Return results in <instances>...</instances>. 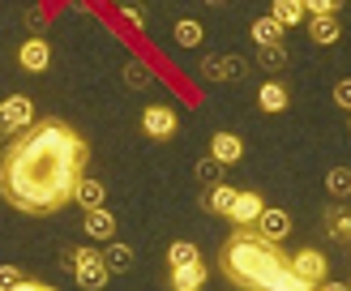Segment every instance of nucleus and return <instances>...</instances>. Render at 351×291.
I'll list each match as a JSON object with an SVG mask.
<instances>
[{
  "mask_svg": "<svg viewBox=\"0 0 351 291\" xmlns=\"http://www.w3.org/2000/svg\"><path fill=\"white\" fill-rule=\"evenodd\" d=\"M103 197H108V188H103V180H90V176H86L82 184H77V205H82V210L86 214H90V210H103Z\"/></svg>",
  "mask_w": 351,
  "mask_h": 291,
  "instance_id": "obj_14",
  "label": "nucleus"
},
{
  "mask_svg": "<svg viewBox=\"0 0 351 291\" xmlns=\"http://www.w3.org/2000/svg\"><path fill=\"white\" fill-rule=\"evenodd\" d=\"M86 236H90V240H112V236H116V218H112L108 205L86 214Z\"/></svg>",
  "mask_w": 351,
  "mask_h": 291,
  "instance_id": "obj_17",
  "label": "nucleus"
},
{
  "mask_svg": "<svg viewBox=\"0 0 351 291\" xmlns=\"http://www.w3.org/2000/svg\"><path fill=\"white\" fill-rule=\"evenodd\" d=\"M125 86H129V90H150V86H154V73H150L142 60H129V64H125Z\"/></svg>",
  "mask_w": 351,
  "mask_h": 291,
  "instance_id": "obj_23",
  "label": "nucleus"
},
{
  "mask_svg": "<svg viewBox=\"0 0 351 291\" xmlns=\"http://www.w3.org/2000/svg\"><path fill=\"white\" fill-rule=\"evenodd\" d=\"M257 107H261V112H283V107H287V90H283L278 81H266V86L257 90Z\"/></svg>",
  "mask_w": 351,
  "mask_h": 291,
  "instance_id": "obj_18",
  "label": "nucleus"
},
{
  "mask_svg": "<svg viewBox=\"0 0 351 291\" xmlns=\"http://www.w3.org/2000/svg\"><path fill=\"white\" fill-rule=\"evenodd\" d=\"M261 210H266V201H261L257 193H240V197H236V205H232V214H227V218H232L236 227H253Z\"/></svg>",
  "mask_w": 351,
  "mask_h": 291,
  "instance_id": "obj_10",
  "label": "nucleus"
},
{
  "mask_svg": "<svg viewBox=\"0 0 351 291\" xmlns=\"http://www.w3.org/2000/svg\"><path fill=\"white\" fill-rule=\"evenodd\" d=\"M253 227L266 236V240H274V244H283V240L291 236V214H287V210H270V205H266V210L257 214Z\"/></svg>",
  "mask_w": 351,
  "mask_h": 291,
  "instance_id": "obj_7",
  "label": "nucleus"
},
{
  "mask_svg": "<svg viewBox=\"0 0 351 291\" xmlns=\"http://www.w3.org/2000/svg\"><path fill=\"white\" fill-rule=\"evenodd\" d=\"M171 39L180 43V47H189V51H193V47H202L206 26H202V22H193V17H180V22L171 26Z\"/></svg>",
  "mask_w": 351,
  "mask_h": 291,
  "instance_id": "obj_16",
  "label": "nucleus"
},
{
  "mask_svg": "<svg viewBox=\"0 0 351 291\" xmlns=\"http://www.w3.org/2000/svg\"><path fill=\"white\" fill-rule=\"evenodd\" d=\"M347 291H351V287H347Z\"/></svg>",
  "mask_w": 351,
  "mask_h": 291,
  "instance_id": "obj_40",
  "label": "nucleus"
},
{
  "mask_svg": "<svg viewBox=\"0 0 351 291\" xmlns=\"http://www.w3.org/2000/svg\"><path fill=\"white\" fill-rule=\"evenodd\" d=\"M103 262H108L112 279H116V274H129V270H133V249H129V244H108Z\"/></svg>",
  "mask_w": 351,
  "mask_h": 291,
  "instance_id": "obj_19",
  "label": "nucleus"
},
{
  "mask_svg": "<svg viewBox=\"0 0 351 291\" xmlns=\"http://www.w3.org/2000/svg\"><path fill=\"white\" fill-rule=\"evenodd\" d=\"M13 291H56V287H47V283H30V279H22Z\"/></svg>",
  "mask_w": 351,
  "mask_h": 291,
  "instance_id": "obj_35",
  "label": "nucleus"
},
{
  "mask_svg": "<svg viewBox=\"0 0 351 291\" xmlns=\"http://www.w3.org/2000/svg\"><path fill=\"white\" fill-rule=\"evenodd\" d=\"M274 17L283 26H300L308 17V9H304V0H274Z\"/></svg>",
  "mask_w": 351,
  "mask_h": 291,
  "instance_id": "obj_20",
  "label": "nucleus"
},
{
  "mask_svg": "<svg viewBox=\"0 0 351 291\" xmlns=\"http://www.w3.org/2000/svg\"><path fill=\"white\" fill-rule=\"evenodd\" d=\"M335 103L343 112H351V77H343V81H335Z\"/></svg>",
  "mask_w": 351,
  "mask_h": 291,
  "instance_id": "obj_32",
  "label": "nucleus"
},
{
  "mask_svg": "<svg viewBox=\"0 0 351 291\" xmlns=\"http://www.w3.org/2000/svg\"><path fill=\"white\" fill-rule=\"evenodd\" d=\"M193 262H202V253H197V244H189V240H176V244L167 249V266L176 270V266H193Z\"/></svg>",
  "mask_w": 351,
  "mask_h": 291,
  "instance_id": "obj_24",
  "label": "nucleus"
},
{
  "mask_svg": "<svg viewBox=\"0 0 351 291\" xmlns=\"http://www.w3.org/2000/svg\"><path fill=\"white\" fill-rule=\"evenodd\" d=\"M304 9H308V17H313V13H339L343 0H304Z\"/></svg>",
  "mask_w": 351,
  "mask_h": 291,
  "instance_id": "obj_30",
  "label": "nucleus"
},
{
  "mask_svg": "<svg viewBox=\"0 0 351 291\" xmlns=\"http://www.w3.org/2000/svg\"><path fill=\"white\" fill-rule=\"evenodd\" d=\"M17 283H22V270H17V266H0V291H13Z\"/></svg>",
  "mask_w": 351,
  "mask_h": 291,
  "instance_id": "obj_31",
  "label": "nucleus"
},
{
  "mask_svg": "<svg viewBox=\"0 0 351 291\" xmlns=\"http://www.w3.org/2000/svg\"><path fill=\"white\" fill-rule=\"evenodd\" d=\"M142 129H146V137H154V142H167V137H176L180 133V120H176V112L171 107H146L142 112Z\"/></svg>",
  "mask_w": 351,
  "mask_h": 291,
  "instance_id": "obj_5",
  "label": "nucleus"
},
{
  "mask_svg": "<svg viewBox=\"0 0 351 291\" xmlns=\"http://www.w3.org/2000/svg\"><path fill=\"white\" fill-rule=\"evenodd\" d=\"M116 5H120V0H116Z\"/></svg>",
  "mask_w": 351,
  "mask_h": 291,
  "instance_id": "obj_37",
  "label": "nucleus"
},
{
  "mask_svg": "<svg viewBox=\"0 0 351 291\" xmlns=\"http://www.w3.org/2000/svg\"><path fill=\"white\" fill-rule=\"evenodd\" d=\"M236 188H227V184H215V188H210V197H206V205H210V210H215V214H232V205H236Z\"/></svg>",
  "mask_w": 351,
  "mask_h": 291,
  "instance_id": "obj_21",
  "label": "nucleus"
},
{
  "mask_svg": "<svg viewBox=\"0 0 351 291\" xmlns=\"http://www.w3.org/2000/svg\"><path fill=\"white\" fill-rule=\"evenodd\" d=\"M223 68H227V81H244V77H249V68H253V60H244V56H223Z\"/></svg>",
  "mask_w": 351,
  "mask_h": 291,
  "instance_id": "obj_28",
  "label": "nucleus"
},
{
  "mask_svg": "<svg viewBox=\"0 0 351 291\" xmlns=\"http://www.w3.org/2000/svg\"><path fill=\"white\" fill-rule=\"evenodd\" d=\"M326 188H330V197H351V167H330Z\"/></svg>",
  "mask_w": 351,
  "mask_h": 291,
  "instance_id": "obj_25",
  "label": "nucleus"
},
{
  "mask_svg": "<svg viewBox=\"0 0 351 291\" xmlns=\"http://www.w3.org/2000/svg\"><path fill=\"white\" fill-rule=\"evenodd\" d=\"M339 34H343V26H339L335 13H313L308 17V39L313 43H339Z\"/></svg>",
  "mask_w": 351,
  "mask_h": 291,
  "instance_id": "obj_11",
  "label": "nucleus"
},
{
  "mask_svg": "<svg viewBox=\"0 0 351 291\" xmlns=\"http://www.w3.org/2000/svg\"><path fill=\"white\" fill-rule=\"evenodd\" d=\"M202 287H206V266L202 262L171 270V291H202Z\"/></svg>",
  "mask_w": 351,
  "mask_h": 291,
  "instance_id": "obj_12",
  "label": "nucleus"
},
{
  "mask_svg": "<svg viewBox=\"0 0 351 291\" xmlns=\"http://www.w3.org/2000/svg\"><path fill=\"white\" fill-rule=\"evenodd\" d=\"M287 262H291V257L283 253V244L266 240L257 227H236L232 236H227L223 253H219L223 274H227V279H232L240 291H261Z\"/></svg>",
  "mask_w": 351,
  "mask_h": 291,
  "instance_id": "obj_2",
  "label": "nucleus"
},
{
  "mask_svg": "<svg viewBox=\"0 0 351 291\" xmlns=\"http://www.w3.org/2000/svg\"><path fill=\"white\" fill-rule=\"evenodd\" d=\"M210 154H215L223 167H236L244 159V142L236 133H215V137H210Z\"/></svg>",
  "mask_w": 351,
  "mask_h": 291,
  "instance_id": "obj_8",
  "label": "nucleus"
},
{
  "mask_svg": "<svg viewBox=\"0 0 351 291\" xmlns=\"http://www.w3.org/2000/svg\"><path fill=\"white\" fill-rule=\"evenodd\" d=\"M125 22H129V26H137V30H146V9H133V5H125Z\"/></svg>",
  "mask_w": 351,
  "mask_h": 291,
  "instance_id": "obj_33",
  "label": "nucleus"
},
{
  "mask_svg": "<svg viewBox=\"0 0 351 291\" xmlns=\"http://www.w3.org/2000/svg\"><path fill=\"white\" fill-rule=\"evenodd\" d=\"M206 5H215V9H223V5H227V0H206Z\"/></svg>",
  "mask_w": 351,
  "mask_h": 291,
  "instance_id": "obj_36",
  "label": "nucleus"
},
{
  "mask_svg": "<svg viewBox=\"0 0 351 291\" xmlns=\"http://www.w3.org/2000/svg\"><path fill=\"white\" fill-rule=\"evenodd\" d=\"M17 60H22V68H26V73H43V68L51 64V47L39 39V34H34V39H26V43H22V51H17Z\"/></svg>",
  "mask_w": 351,
  "mask_h": 291,
  "instance_id": "obj_9",
  "label": "nucleus"
},
{
  "mask_svg": "<svg viewBox=\"0 0 351 291\" xmlns=\"http://www.w3.org/2000/svg\"><path fill=\"white\" fill-rule=\"evenodd\" d=\"M291 270L300 274V279H308L313 287H322L326 283V257L317 249H300V253H291Z\"/></svg>",
  "mask_w": 351,
  "mask_h": 291,
  "instance_id": "obj_6",
  "label": "nucleus"
},
{
  "mask_svg": "<svg viewBox=\"0 0 351 291\" xmlns=\"http://www.w3.org/2000/svg\"><path fill=\"white\" fill-rule=\"evenodd\" d=\"M202 77H206V81H227V68H223V56H210V60L202 64Z\"/></svg>",
  "mask_w": 351,
  "mask_h": 291,
  "instance_id": "obj_29",
  "label": "nucleus"
},
{
  "mask_svg": "<svg viewBox=\"0 0 351 291\" xmlns=\"http://www.w3.org/2000/svg\"><path fill=\"white\" fill-rule=\"evenodd\" d=\"M283 22H278V17L270 13V17H257V22H253V43L257 47H270V43H283Z\"/></svg>",
  "mask_w": 351,
  "mask_h": 291,
  "instance_id": "obj_13",
  "label": "nucleus"
},
{
  "mask_svg": "<svg viewBox=\"0 0 351 291\" xmlns=\"http://www.w3.org/2000/svg\"><path fill=\"white\" fill-rule=\"evenodd\" d=\"M257 64H261V68H270V73H278V68L287 64V47H283V43H270V47H261Z\"/></svg>",
  "mask_w": 351,
  "mask_h": 291,
  "instance_id": "obj_27",
  "label": "nucleus"
},
{
  "mask_svg": "<svg viewBox=\"0 0 351 291\" xmlns=\"http://www.w3.org/2000/svg\"><path fill=\"white\" fill-rule=\"evenodd\" d=\"M26 26H30L34 34H39V30L47 26V17H43V9H26Z\"/></svg>",
  "mask_w": 351,
  "mask_h": 291,
  "instance_id": "obj_34",
  "label": "nucleus"
},
{
  "mask_svg": "<svg viewBox=\"0 0 351 291\" xmlns=\"http://www.w3.org/2000/svg\"><path fill=\"white\" fill-rule=\"evenodd\" d=\"M347 129H351V125H347Z\"/></svg>",
  "mask_w": 351,
  "mask_h": 291,
  "instance_id": "obj_39",
  "label": "nucleus"
},
{
  "mask_svg": "<svg viewBox=\"0 0 351 291\" xmlns=\"http://www.w3.org/2000/svg\"><path fill=\"white\" fill-rule=\"evenodd\" d=\"M261 291H317V287H313L308 279H300V274L291 270V262H287V266L278 270V274H274V279H270L266 287H261Z\"/></svg>",
  "mask_w": 351,
  "mask_h": 291,
  "instance_id": "obj_15",
  "label": "nucleus"
},
{
  "mask_svg": "<svg viewBox=\"0 0 351 291\" xmlns=\"http://www.w3.org/2000/svg\"><path fill=\"white\" fill-rule=\"evenodd\" d=\"M73 279L82 291H103L112 283V270L99 249H73Z\"/></svg>",
  "mask_w": 351,
  "mask_h": 291,
  "instance_id": "obj_3",
  "label": "nucleus"
},
{
  "mask_svg": "<svg viewBox=\"0 0 351 291\" xmlns=\"http://www.w3.org/2000/svg\"><path fill=\"white\" fill-rule=\"evenodd\" d=\"M326 231L335 240H351V210H339V205H335V210L326 214Z\"/></svg>",
  "mask_w": 351,
  "mask_h": 291,
  "instance_id": "obj_26",
  "label": "nucleus"
},
{
  "mask_svg": "<svg viewBox=\"0 0 351 291\" xmlns=\"http://www.w3.org/2000/svg\"><path fill=\"white\" fill-rule=\"evenodd\" d=\"M86 159H90V146L69 125L39 120L17 133L0 154V197L22 214H56L77 197Z\"/></svg>",
  "mask_w": 351,
  "mask_h": 291,
  "instance_id": "obj_1",
  "label": "nucleus"
},
{
  "mask_svg": "<svg viewBox=\"0 0 351 291\" xmlns=\"http://www.w3.org/2000/svg\"><path fill=\"white\" fill-rule=\"evenodd\" d=\"M223 163L215 159V154H210V159H202L197 167H193V176H197V184H206V188H215V184H223Z\"/></svg>",
  "mask_w": 351,
  "mask_h": 291,
  "instance_id": "obj_22",
  "label": "nucleus"
},
{
  "mask_svg": "<svg viewBox=\"0 0 351 291\" xmlns=\"http://www.w3.org/2000/svg\"><path fill=\"white\" fill-rule=\"evenodd\" d=\"M317 291H322V287H317Z\"/></svg>",
  "mask_w": 351,
  "mask_h": 291,
  "instance_id": "obj_38",
  "label": "nucleus"
},
{
  "mask_svg": "<svg viewBox=\"0 0 351 291\" xmlns=\"http://www.w3.org/2000/svg\"><path fill=\"white\" fill-rule=\"evenodd\" d=\"M34 125V103L26 94H9L0 103V133H22Z\"/></svg>",
  "mask_w": 351,
  "mask_h": 291,
  "instance_id": "obj_4",
  "label": "nucleus"
}]
</instances>
